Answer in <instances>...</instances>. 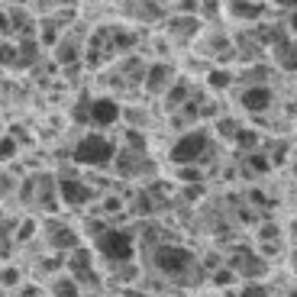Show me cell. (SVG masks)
<instances>
[{"label":"cell","instance_id":"obj_1","mask_svg":"<svg viewBox=\"0 0 297 297\" xmlns=\"http://www.w3.org/2000/svg\"><path fill=\"white\" fill-rule=\"evenodd\" d=\"M110 155H113V146H110L107 139H100V136H87V139L74 149V158L84 162V165H107Z\"/></svg>","mask_w":297,"mask_h":297},{"label":"cell","instance_id":"obj_2","mask_svg":"<svg viewBox=\"0 0 297 297\" xmlns=\"http://www.w3.org/2000/svg\"><path fill=\"white\" fill-rule=\"evenodd\" d=\"M155 265L162 268V272H168V275H178V272H184V268L191 265V252L175 249V246H162L155 252Z\"/></svg>","mask_w":297,"mask_h":297},{"label":"cell","instance_id":"obj_3","mask_svg":"<svg viewBox=\"0 0 297 297\" xmlns=\"http://www.w3.org/2000/svg\"><path fill=\"white\" fill-rule=\"evenodd\" d=\"M100 249L110 255L113 262H129L133 259V239H129V233H107V236L100 239Z\"/></svg>","mask_w":297,"mask_h":297},{"label":"cell","instance_id":"obj_4","mask_svg":"<svg viewBox=\"0 0 297 297\" xmlns=\"http://www.w3.org/2000/svg\"><path fill=\"white\" fill-rule=\"evenodd\" d=\"M204 149H207V136H204V133H188L175 149H171V162H178V165L194 162Z\"/></svg>","mask_w":297,"mask_h":297},{"label":"cell","instance_id":"obj_5","mask_svg":"<svg viewBox=\"0 0 297 297\" xmlns=\"http://www.w3.org/2000/svg\"><path fill=\"white\" fill-rule=\"evenodd\" d=\"M58 188H61V197H65L68 204H87V200H91V188L78 184L74 178H61Z\"/></svg>","mask_w":297,"mask_h":297},{"label":"cell","instance_id":"obj_6","mask_svg":"<svg viewBox=\"0 0 297 297\" xmlns=\"http://www.w3.org/2000/svg\"><path fill=\"white\" fill-rule=\"evenodd\" d=\"M243 103H246V110L259 113V110H265L268 103H272V91H268V87H249L243 94Z\"/></svg>","mask_w":297,"mask_h":297},{"label":"cell","instance_id":"obj_7","mask_svg":"<svg viewBox=\"0 0 297 297\" xmlns=\"http://www.w3.org/2000/svg\"><path fill=\"white\" fill-rule=\"evenodd\" d=\"M91 116L97 123H113L120 116V110H116L113 100H97V103H91Z\"/></svg>","mask_w":297,"mask_h":297},{"label":"cell","instance_id":"obj_8","mask_svg":"<svg viewBox=\"0 0 297 297\" xmlns=\"http://www.w3.org/2000/svg\"><path fill=\"white\" fill-rule=\"evenodd\" d=\"M255 255H236V259H233V268H236V272H246V275H262L265 272V265H262V262H252Z\"/></svg>","mask_w":297,"mask_h":297},{"label":"cell","instance_id":"obj_9","mask_svg":"<svg viewBox=\"0 0 297 297\" xmlns=\"http://www.w3.org/2000/svg\"><path fill=\"white\" fill-rule=\"evenodd\" d=\"M71 268L78 272V278H94V272H91V255L87 252H74V259H71Z\"/></svg>","mask_w":297,"mask_h":297},{"label":"cell","instance_id":"obj_10","mask_svg":"<svg viewBox=\"0 0 297 297\" xmlns=\"http://www.w3.org/2000/svg\"><path fill=\"white\" fill-rule=\"evenodd\" d=\"M278 61L288 68V71H297V52H294V45L278 42Z\"/></svg>","mask_w":297,"mask_h":297},{"label":"cell","instance_id":"obj_11","mask_svg":"<svg viewBox=\"0 0 297 297\" xmlns=\"http://www.w3.org/2000/svg\"><path fill=\"white\" fill-rule=\"evenodd\" d=\"M165 78H171V71L165 65H155V68H152V78H149V91H162Z\"/></svg>","mask_w":297,"mask_h":297},{"label":"cell","instance_id":"obj_12","mask_svg":"<svg viewBox=\"0 0 297 297\" xmlns=\"http://www.w3.org/2000/svg\"><path fill=\"white\" fill-rule=\"evenodd\" d=\"M233 13H236V16H259L262 6H259V3H243V0H236V3H233Z\"/></svg>","mask_w":297,"mask_h":297},{"label":"cell","instance_id":"obj_13","mask_svg":"<svg viewBox=\"0 0 297 297\" xmlns=\"http://www.w3.org/2000/svg\"><path fill=\"white\" fill-rule=\"evenodd\" d=\"M52 243L58 246V249H68V246H74V233H71V230H55Z\"/></svg>","mask_w":297,"mask_h":297},{"label":"cell","instance_id":"obj_14","mask_svg":"<svg viewBox=\"0 0 297 297\" xmlns=\"http://www.w3.org/2000/svg\"><path fill=\"white\" fill-rule=\"evenodd\" d=\"M171 29L181 32V36H188V32L197 29V23H194V19H175V23H171Z\"/></svg>","mask_w":297,"mask_h":297},{"label":"cell","instance_id":"obj_15","mask_svg":"<svg viewBox=\"0 0 297 297\" xmlns=\"http://www.w3.org/2000/svg\"><path fill=\"white\" fill-rule=\"evenodd\" d=\"M210 84L213 87H226V84H230V74H226V71H213L210 74Z\"/></svg>","mask_w":297,"mask_h":297},{"label":"cell","instance_id":"obj_16","mask_svg":"<svg viewBox=\"0 0 297 297\" xmlns=\"http://www.w3.org/2000/svg\"><path fill=\"white\" fill-rule=\"evenodd\" d=\"M184 94H188V87H184V84H178V87H175V91H171V94H168V107H175V103H178V100H181V97H184Z\"/></svg>","mask_w":297,"mask_h":297},{"label":"cell","instance_id":"obj_17","mask_svg":"<svg viewBox=\"0 0 297 297\" xmlns=\"http://www.w3.org/2000/svg\"><path fill=\"white\" fill-rule=\"evenodd\" d=\"M236 139H239V146H255V133H246V129L236 136Z\"/></svg>","mask_w":297,"mask_h":297},{"label":"cell","instance_id":"obj_18","mask_svg":"<svg viewBox=\"0 0 297 297\" xmlns=\"http://www.w3.org/2000/svg\"><path fill=\"white\" fill-rule=\"evenodd\" d=\"M74 58V49H71V45H61V49H58V61H71Z\"/></svg>","mask_w":297,"mask_h":297},{"label":"cell","instance_id":"obj_19","mask_svg":"<svg viewBox=\"0 0 297 297\" xmlns=\"http://www.w3.org/2000/svg\"><path fill=\"white\" fill-rule=\"evenodd\" d=\"M32 52H36V45H32V42H23V58H19V61H23V65H26V61H32Z\"/></svg>","mask_w":297,"mask_h":297},{"label":"cell","instance_id":"obj_20","mask_svg":"<svg viewBox=\"0 0 297 297\" xmlns=\"http://www.w3.org/2000/svg\"><path fill=\"white\" fill-rule=\"evenodd\" d=\"M220 133H223V136H233V133H236V123H233V120H223V123H220Z\"/></svg>","mask_w":297,"mask_h":297},{"label":"cell","instance_id":"obj_21","mask_svg":"<svg viewBox=\"0 0 297 297\" xmlns=\"http://www.w3.org/2000/svg\"><path fill=\"white\" fill-rule=\"evenodd\" d=\"M243 294H246V297H262V294H268V291H265V288H255V285H249Z\"/></svg>","mask_w":297,"mask_h":297},{"label":"cell","instance_id":"obj_22","mask_svg":"<svg viewBox=\"0 0 297 297\" xmlns=\"http://www.w3.org/2000/svg\"><path fill=\"white\" fill-rule=\"evenodd\" d=\"M55 291H58V294H74V285H68V281H61V285L55 288Z\"/></svg>","mask_w":297,"mask_h":297},{"label":"cell","instance_id":"obj_23","mask_svg":"<svg viewBox=\"0 0 297 297\" xmlns=\"http://www.w3.org/2000/svg\"><path fill=\"white\" fill-rule=\"evenodd\" d=\"M3 281L6 285H16V272H3Z\"/></svg>","mask_w":297,"mask_h":297},{"label":"cell","instance_id":"obj_24","mask_svg":"<svg viewBox=\"0 0 297 297\" xmlns=\"http://www.w3.org/2000/svg\"><path fill=\"white\" fill-rule=\"evenodd\" d=\"M3 61H6V65L13 61V49H10V45H3Z\"/></svg>","mask_w":297,"mask_h":297},{"label":"cell","instance_id":"obj_25","mask_svg":"<svg viewBox=\"0 0 297 297\" xmlns=\"http://www.w3.org/2000/svg\"><path fill=\"white\" fill-rule=\"evenodd\" d=\"M152 210V207H149V200L146 197H139V213H149Z\"/></svg>","mask_w":297,"mask_h":297},{"label":"cell","instance_id":"obj_26","mask_svg":"<svg viewBox=\"0 0 297 297\" xmlns=\"http://www.w3.org/2000/svg\"><path fill=\"white\" fill-rule=\"evenodd\" d=\"M3 155H13V139H3Z\"/></svg>","mask_w":297,"mask_h":297},{"label":"cell","instance_id":"obj_27","mask_svg":"<svg viewBox=\"0 0 297 297\" xmlns=\"http://www.w3.org/2000/svg\"><path fill=\"white\" fill-rule=\"evenodd\" d=\"M291 26H294V29H297V13H294V16H291Z\"/></svg>","mask_w":297,"mask_h":297},{"label":"cell","instance_id":"obj_28","mask_svg":"<svg viewBox=\"0 0 297 297\" xmlns=\"http://www.w3.org/2000/svg\"><path fill=\"white\" fill-rule=\"evenodd\" d=\"M281 3H288V6H294V3H297V0H281Z\"/></svg>","mask_w":297,"mask_h":297},{"label":"cell","instance_id":"obj_29","mask_svg":"<svg viewBox=\"0 0 297 297\" xmlns=\"http://www.w3.org/2000/svg\"><path fill=\"white\" fill-rule=\"evenodd\" d=\"M294 268H297V252H294Z\"/></svg>","mask_w":297,"mask_h":297}]
</instances>
